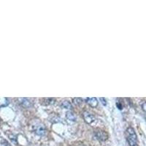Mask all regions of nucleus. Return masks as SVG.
Returning a JSON list of instances; mask_svg holds the SVG:
<instances>
[{
	"label": "nucleus",
	"instance_id": "423d86ee",
	"mask_svg": "<svg viewBox=\"0 0 146 146\" xmlns=\"http://www.w3.org/2000/svg\"><path fill=\"white\" fill-rule=\"evenodd\" d=\"M21 105L25 108H29L32 107V102L29 101V100L27 98H19L18 99Z\"/></svg>",
	"mask_w": 146,
	"mask_h": 146
},
{
	"label": "nucleus",
	"instance_id": "39448f33",
	"mask_svg": "<svg viewBox=\"0 0 146 146\" xmlns=\"http://www.w3.org/2000/svg\"><path fill=\"white\" fill-rule=\"evenodd\" d=\"M86 103L90 107L93 108H96L98 106V100L95 97H91V98H86Z\"/></svg>",
	"mask_w": 146,
	"mask_h": 146
},
{
	"label": "nucleus",
	"instance_id": "f257e3e1",
	"mask_svg": "<svg viewBox=\"0 0 146 146\" xmlns=\"http://www.w3.org/2000/svg\"><path fill=\"white\" fill-rule=\"evenodd\" d=\"M126 140L129 146H138L137 144V136L135 132V129L132 127L129 126L126 130Z\"/></svg>",
	"mask_w": 146,
	"mask_h": 146
},
{
	"label": "nucleus",
	"instance_id": "0eeeda50",
	"mask_svg": "<svg viewBox=\"0 0 146 146\" xmlns=\"http://www.w3.org/2000/svg\"><path fill=\"white\" fill-rule=\"evenodd\" d=\"M66 118L71 121H76L77 116L76 115L71 111H68L66 113Z\"/></svg>",
	"mask_w": 146,
	"mask_h": 146
},
{
	"label": "nucleus",
	"instance_id": "9d476101",
	"mask_svg": "<svg viewBox=\"0 0 146 146\" xmlns=\"http://www.w3.org/2000/svg\"><path fill=\"white\" fill-rule=\"evenodd\" d=\"M10 139L12 140V142H13L15 144H17V140H16V137L15 135H10Z\"/></svg>",
	"mask_w": 146,
	"mask_h": 146
},
{
	"label": "nucleus",
	"instance_id": "f03ea898",
	"mask_svg": "<svg viewBox=\"0 0 146 146\" xmlns=\"http://www.w3.org/2000/svg\"><path fill=\"white\" fill-rule=\"evenodd\" d=\"M94 136L96 139H98L100 141H105L108 139V133L105 132V131L101 129H98L94 131Z\"/></svg>",
	"mask_w": 146,
	"mask_h": 146
},
{
	"label": "nucleus",
	"instance_id": "7ed1b4c3",
	"mask_svg": "<svg viewBox=\"0 0 146 146\" xmlns=\"http://www.w3.org/2000/svg\"><path fill=\"white\" fill-rule=\"evenodd\" d=\"M34 131L37 135L43 136L46 132V129L42 123H37L36 125L34 126Z\"/></svg>",
	"mask_w": 146,
	"mask_h": 146
},
{
	"label": "nucleus",
	"instance_id": "6e6552de",
	"mask_svg": "<svg viewBox=\"0 0 146 146\" xmlns=\"http://www.w3.org/2000/svg\"><path fill=\"white\" fill-rule=\"evenodd\" d=\"M61 106H62L63 108H64V109H67V110H71L72 108V105L71 103H70L69 101H66V100L62 102Z\"/></svg>",
	"mask_w": 146,
	"mask_h": 146
},
{
	"label": "nucleus",
	"instance_id": "20e7f679",
	"mask_svg": "<svg viewBox=\"0 0 146 146\" xmlns=\"http://www.w3.org/2000/svg\"><path fill=\"white\" fill-rule=\"evenodd\" d=\"M83 117L84 119L85 122L87 123L88 124H91L95 121L96 118H95L94 115L93 114H91V113L88 111H84L83 113Z\"/></svg>",
	"mask_w": 146,
	"mask_h": 146
},
{
	"label": "nucleus",
	"instance_id": "ddd939ff",
	"mask_svg": "<svg viewBox=\"0 0 146 146\" xmlns=\"http://www.w3.org/2000/svg\"><path fill=\"white\" fill-rule=\"evenodd\" d=\"M100 101L102 102V105H105V106H106V105H107L106 100H105V98H102V97H101V98H100Z\"/></svg>",
	"mask_w": 146,
	"mask_h": 146
},
{
	"label": "nucleus",
	"instance_id": "1a4fd4ad",
	"mask_svg": "<svg viewBox=\"0 0 146 146\" xmlns=\"http://www.w3.org/2000/svg\"><path fill=\"white\" fill-rule=\"evenodd\" d=\"M73 103L77 106H79L83 103V99L82 98H74L72 100Z\"/></svg>",
	"mask_w": 146,
	"mask_h": 146
},
{
	"label": "nucleus",
	"instance_id": "9b49d317",
	"mask_svg": "<svg viewBox=\"0 0 146 146\" xmlns=\"http://www.w3.org/2000/svg\"><path fill=\"white\" fill-rule=\"evenodd\" d=\"M2 146H10V143L7 141V140H5V139H3L2 141Z\"/></svg>",
	"mask_w": 146,
	"mask_h": 146
},
{
	"label": "nucleus",
	"instance_id": "f8f14e48",
	"mask_svg": "<svg viewBox=\"0 0 146 146\" xmlns=\"http://www.w3.org/2000/svg\"><path fill=\"white\" fill-rule=\"evenodd\" d=\"M141 108L143 109V110L146 113V102H143L141 105Z\"/></svg>",
	"mask_w": 146,
	"mask_h": 146
}]
</instances>
